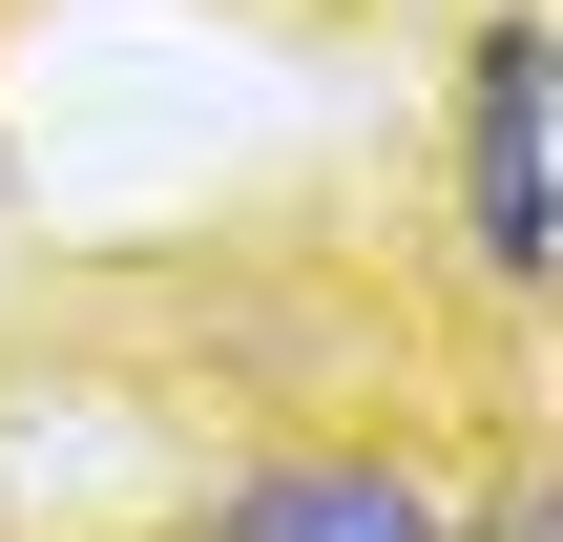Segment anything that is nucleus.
<instances>
[{"label": "nucleus", "mask_w": 563, "mask_h": 542, "mask_svg": "<svg viewBox=\"0 0 563 542\" xmlns=\"http://www.w3.org/2000/svg\"><path fill=\"white\" fill-rule=\"evenodd\" d=\"M460 230L501 292L563 272V21H481V63H460Z\"/></svg>", "instance_id": "obj_1"}, {"label": "nucleus", "mask_w": 563, "mask_h": 542, "mask_svg": "<svg viewBox=\"0 0 563 542\" xmlns=\"http://www.w3.org/2000/svg\"><path fill=\"white\" fill-rule=\"evenodd\" d=\"M209 542H460L397 460H272V480H230L209 501Z\"/></svg>", "instance_id": "obj_2"}, {"label": "nucleus", "mask_w": 563, "mask_h": 542, "mask_svg": "<svg viewBox=\"0 0 563 542\" xmlns=\"http://www.w3.org/2000/svg\"><path fill=\"white\" fill-rule=\"evenodd\" d=\"M460 542H563V480H522V501H501V522H460Z\"/></svg>", "instance_id": "obj_3"}]
</instances>
